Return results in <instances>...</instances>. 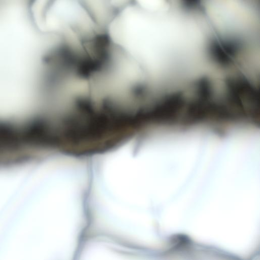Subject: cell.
I'll return each mask as SVG.
<instances>
[{"instance_id":"7a4b0ae2","label":"cell","mask_w":260,"mask_h":260,"mask_svg":"<svg viewBox=\"0 0 260 260\" xmlns=\"http://www.w3.org/2000/svg\"><path fill=\"white\" fill-rule=\"evenodd\" d=\"M131 0H107V2L113 9H122L129 5V3Z\"/></svg>"},{"instance_id":"6da1fadb","label":"cell","mask_w":260,"mask_h":260,"mask_svg":"<svg viewBox=\"0 0 260 260\" xmlns=\"http://www.w3.org/2000/svg\"><path fill=\"white\" fill-rule=\"evenodd\" d=\"M101 27L112 19L111 10L107 0H79Z\"/></svg>"}]
</instances>
